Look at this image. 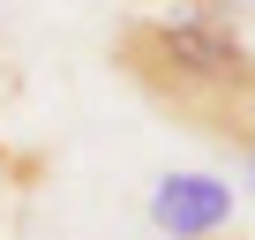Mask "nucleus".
Segmentation results:
<instances>
[{
  "label": "nucleus",
  "instance_id": "obj_1",
  "mask_svg": "<svg viewBox=\"0 0 255 240\" xmlns=\"http://www.w3.org/2000/svg\"><path fill=\"white\" fill-rule=\"evenodd\" d=\"M113 68L165 120L218 150H255V45L225 15H128L113 30Z\"/></svg>",
  "mask_w": 255,
  "mask_h": 240
},
{
  "label": "nucleus",
  "instance_id": "obj_2",
  "mask_svg": "<svg viewBox=\"0 0 255 240\" xmlns=\"http://www.w3.org/2000/svg\"><path fill=\"white\" fill-rule=\"evenodd\" d=\"M233 218V188L218 173H165L150 188V225L165 240H218Z\"/></svg>",
  "mask_w": 255,
  "mask_h": 240
},
{
  "label": "nucleus",
  "instance_id": "obj_3",
  "mask_svg": "<svg viewBox=\"0 0 255 240\" xmlns=\"http://www.w3.org/2000/svg\"><path fill=\"white\" fill-rule=\"evenodd\" d=\"M218 15V0H135V15Z\"/></svg>",
  "mask_w": 255,
  "mask_h": 240
},
{
  "label": "nucleus",
  "instance_id": "obj_4",
  "mask_svg": "<svg viewBox=\"0 0 255 240\" xmlns=\"http://www.w3.org/2000/svg\"><path fill=\"white\" fill-rule=\"evenodd\" d=\"M240 165H248V180H255V150H240Z\"/></svg>",
  "mask_w": 255,
  "mask_h": 240
}]
</instances>
